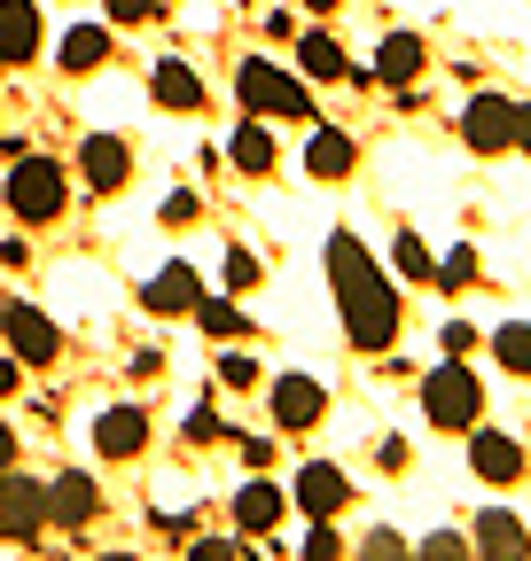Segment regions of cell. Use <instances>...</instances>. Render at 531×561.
<instances>
[{
	"mask_svg": "<svg viewBox=\"0 0 531 561\" xmlns=\"http://www.w3.org/2000/svg\"><path fill=\"white\" fill-rule=\"evenodd\" d=\"M516 157H531V102H516V140H508Z\"/></svg>",
	"mask_w": 531,
	"mask_h": 561,
	"instance_id": "obj_38",
	"label": "cell"
},
{
	"mask_svg": "<svg viewBox=\"0 0 531 561\" xmlns=\"http://www.w3.org/2000/svg\"><path fill=\"white\" fill-rule=\"evenodd\" d=\"M470 546H477V553H508V561H523V553H531L523 523H516V515H500V507H493V515H477V538H470Z\"/></svg>",
	"mask_w": 531,
	"mask_h": 561,
	"instance_id": "obj_21",
	"label": "cell"
},
{
	"mask_svg": "<svg viewBox=\"0 0 531 561\" xmlns=\"http://www.w3.org/2000/svg\"><path fill=\"white\" fill-rule=\"evenodd\" d=\"M195 320H204V335H242V312H235V305H219V297L195 305Z\"/></svg>",
	"mask_w": 531,
	"mask_h": 561,
	"instance_id": "obj_28",
	"label": "cell"
},
{
	"mask_svg": "<svg viewBox=\"0 0 531 561\" xmlns=\"http://www.w3.org/2000/svg\"><path fill=\"white\" fill-rule=\"evenodd\" d=\"M352 164H360L352 140H344L337 125H313V140H305V172H313V180H344Z\"/></svg>",
	"mask_w": 531,
	"mask_h": 561,
	"instance_id": "obj_17",
	"label": "cell"
},
{
	"mask_svg": "<svg viewBox=\"0 0 531 561\" xmlns=\"http://www.w3.org/2000/svg\"><path fill=\"white\" fill-rule=\"evenodd\" d=\"M102 515V491H94V476L87 468H63L55 483H47V523H63V530H87Z\"/></svg>",
	"mask_w": 531,
	"mask_h": 561,
	"instance_id": "obj_8",
	"label": "cell"
},
{
	"mask_svg": "<svg viewBox=\"0 0 531 561\" xmlns=\"http://www.w3.org/2000/svg\"><path fill=\"white\" fill-rule=\"evenodd\" d=\"M195 219H204V203H195L188 187H180V195H165V227H195Z\"/></svg>",
	"mask_w": 531,
	"mask_h": 561,
	"instance_id": "obj_32",
	"label": "cell"
},
{
	"mask_svg": "<svg viewBox=\"0 0 531 561\" xmlns=\"http://www.w3.org/2000/svg\"><path fill=\"white\" fill-rule=\"evenodd\" d=\"M235 102L242 117H313V94L297 70H274V62H242L235 70Z\"/></svg>",
	"mask_w": 531,
	"mask_h": 561,
	"instance_id": "obj_2",
	"label": "cell"
},
{
	"mask_svg": "<svg viewBox=\"0 0 531 561\" xmlns=\"http://www.w3.org/2000/svg\"><path fill=\"white\" fill-rule=\"evenodd\" d=\"M258 280H266V265H258L250 250H227V289H235V297H250Z\"/></svg>",
	"mask_w": 531,
	"mask_h": 561,
	"instance_id": "obj_27",
	"label": "cell"
},
{
	"mask_svg": "<svg viewBox=\"0 0 531 561\" xmlns=\"http://www.w3.org/2000/svg\"><path fill=\"white\" fill-rule=\"evenodd\" d=\"M375 79H383L391 94H407V87L422 79V39H415V32H391V39L375 47Z\"/></svg>",
	"mask_w": 531,
	"mask_h": 561,
	"instance_id": "obj_14",
	"label": "cell"
},
{
	"mask_svg": "<svg viewBox=\"0 0 531 561\" xmlns=\"http://www.w3.org/2000/svg\"><path fill=\"white\" fill-rule=\"evenodd\" d=\"M422 553H430V561H453V553H470V538H445V530H438V538H422Z\"/></svg>",
	"mask_w": 531,
	"mask_h": 561,
	"instance_id": "obj_36",
	"label": "cell"
},
{
	"mask_svg": "<svg viewBox=\"0 0 531 561\" xmlns=\"http://www.w3.org/2000/svg\"><path fill=\"white\" fill-rule=\"evenodd\" d=\"M39 530H47V483L0 468V538H9V546H32Z\"/></svg>",
	"mask_w": 531,
	"mask_h": 561,
	"instance_id": "obj_5",
	"label": "cell"
},
{
	"mask_svg": "<svg viewBox=\"0 0 531 561\" xmlns=\"http://www.w3.org/2000/svg\"><path fill=\"white\" fill-rule=\"evenodd\" d=\"M219 382H227V390H258V359H250V351H227V359H219Z\"/></svg>",
	"mask_w": 531,
	"mask_h": 561,
	"instance_id": "obj_29",
	"label": "cell"
},
{
	"mask_svg": "<svg viewBox=\"0 0 531 561\" xmlns=\"http://www.w3.org/2000/svg\"><path fill=\"white\" fill-rule=\"evenodd\" d=\"M212 437H219V413L195 405V413H188V445H212Z\"/></svg>",
	"mask_w": 531,
	"mask_h": 561,
	"instance_id": "obj_34",
	"label": "cell"
},
{
	"mask_svg": "<svg viewBox=\"0 0 531 561\" xmlns=\"http://www.w3.org/2000/svg\"><path fill=\"white\" fill-rule=\"evenodd\" d=\"M142 445H149V413H142V405H110V413L94 421V453H102V460H133Z\"/></svg>",
	"mask_w": 531,
	"mask_h": 561,
	"instance_id": "obj_10",
	"label": "cell"
},
{
	"mask_svg": "<svg viewBox=\"0 0 531 561\" xmlns=\"http://www.w3.org/2000/svg\"><path fill=\"white\" fill-rule=\"evenodd\" d=\"M477 405H485V382L461 367V359L430 367V382H422V413L438 421V430H477Z\"/></svg>",
	"mask_w": 531,
	"mask_h": 561,
	"instance_id": "obj_4",
	"label": "cell"
},
{
	"mask_svg": "<svg viewBox=\"0 0 531 561\" xmlns=\"http://www.w3.org/2000/svg\"><path fill=\"white\" fill-rule=\"evenodd\" d=\"M282 507H290V500H282L274 483H258V476L235 491V523H242L250 538H258V530H274V523H282Z\"/></svg>",
	"mask_w": 531,
	"mask_h": 561,
	"instance_id": "obj_18",
	"label": "cell"
},
{
	"mask_svg": "<svg viewBox=\"0 0 531 561\" xmlns=\"http://www.w3.org/2000/svg\"><path fill=\"white\" fill-rule=\"evenodd\" d=\"M493 351H500V367H508V375H531V320L500 328V335H493Z\"/></svg>",
	"mask_w": 531,
	"mask_h": 561,
	"instance_id": "obj_26",
	"label": "cell"
},
{
	"mask_svg": "<svg viewBox=\"0 0 531 561\" xmlns=\"http://www.w3.org/2000/svg\"><path fill=\"white\" fill-rule=\"evenodd\" d=\"M430 289H445V297L477 289V250H470V242H461V250H445V257H438V280H430Z\"/></svg>",
	"mask_w": 531,
	"mask_h": 561,
	"instance_id": "obj_24",
	"label": "cell"
},
{
	"mask_svg": "<svg viewBox=\"0 0 531 561\" xmlns=\"http://www.w3.org/2000/svg\"><path fill=\"white\" fill-rule=\"evenodd\" d=\"M227 164L250 172V180H266V172H274V133H266L258 117H242V133L227 140Z\"/></svg>",
	"mask_w": 531,
	"mask_h": 561,
	"instance_id": "obj_19",
	"label": "cell"
},
{
	"mask_svg": "<svg viewBox=\"0 0 531 561\" xmlns=\"http://www.w3.org/2000/svg\"><path fill=\"white\" fill-rule=\"evenodd\" d=\"M242 460H250V476H258V468H274V445H266V437H242Z\"/></svg>",
	"mask_w": 531,
	"mask_h": 561,
	"instance_id": "obj_37",
	"label": "cell"
},
{
	"mask_svg": "<svg viewBox=\"0 0 531 561\" xmlns=\"http://www.w3.org/2000/svg\"><path fill=\"white\" fill-rule=\"evenodd\" d=\"M39 55V9L32 0H0V62H32Z\"/></svg>",
	"mask_w": 531,
	"mask_h": 561,
	"instance_id": "obj_16",
	"label": "cell"
},
{
	"mask_svg": "<svg viewBox=\"0 0 531 561\" xmlns=\"http://www.w3.org/2000/svg\"><path fill=\"white\" fill-rule=\"evenodd\" d=\"M470 468H477L485 483H516V476H523V445L500 437V430H477V437H470Z\"/></svg>",
	"mask_w": 531,
	"mask_h": 561,
	"instance_id": "obj_15",
	"label": "cell"
},
{
	"mask_svg": "<svg viewBox=\"0 0 531 561\" xmlns=\"http://www.w3.org/2000/svg\"><path fill=\"white\" fill-rule=\"evenodd\" d=\"M320 413H328V390L313 375H282L274 382V421H282V430H313Z\"/></svg>",
	"mask_w": 531,
	"mask_h": 561,
	"instance_id": "obj_13",
	"label": "cell"
},
{
	"mask_svg": "<svg viewBox=\"0 0 531 561\" xmlns=\"http://www.w3.org/2000/svg\"><path fill=\"white\" fill-rule=\"evenodd\" d=\"M102 62H110V24L63 32V70H102Z\"/></svg>",
	"mask_w": 531,
	"mask_h": 561,
	"instance_id": "obj_22",
	"label": "cell"
},
{
	"mask_svg": "<svg viewBox=\"0 0 531 561\" xmlns=\"http://www.w3.org/2000/svg\"><path fill=\"white\" fill-rule=\"evenodd\" d=\"M328 273H337V305H344L352 351H391V335H398V289L383 280V265L368 257V242L360 234H328Z\"/></svg>",
	"mask_w": 531,
	"mask_h": 561,
	"instance_id": "obj_1",
	"label": "cell"
},
{
	"mask_svg": "<svg viewBox=\"0 0 531 561\" xmlns=\"http://www.w3.org/2000/svg\"><path fill=\"white\" fill-rule=\"evenodd\" d=\"M16 382H24V359H16V351H9V359H0V398H9Z\"/></svg>",
	"mask_w": 531,
	"mask_h": 561,
	"instance_id": "obj_39",
	"label": "cell"
},
{
	"mask_svg": "<svg viewBox=\"0 0 531 561\" xmlns=\"http://www.w3.org/2000/svg\"><path fill=\"white\" fill-rule=\"evenodd\" d=\"M79 172H87V187H94V195H117V187L133 180V149H125L117 133H94L87 149H79Z\"/></svg>",
	"mask_w": 531,
	"mask_h": 561,
	"instance_id": "obj_9",
	"label": "cell"
},
{
	"mask_svg": "<svg viewBox=\"0 0 531 561\" xmlns=\"http://www.w3.org/2000/svg\"><path fill=\"white\" fill-rule=\"evenodd\" d=\"M360 553H368V561H398V553H407V538H398V530H368Z\"/></svg>",
	"mask_w": 531,
	"mask_h": 561,
	"instance_id": "obj_31",
	"label": "cell"
},
{
	"mask_svg": "<svg viewBox=\"0 0 531 561\" xmlns=\"http://www.w3.org/2000/svg\"><path fill=\"white\" fill-rule=\"evenodd\" d=\"M438 343H445V359H470V351H477V328H461V320H453Z\"/></svg>",
	"mask_w": 531,
	"mask_h": 561,
	"instance_id": "obj_35",
	"label": "cell"
},
{
	"mask_svg": "<svg viewBox=\"0 0 531 561\" xmlns=\"http://www.w3.org/2000/svg\"><path fill=\"white\" fill-rule=\"evenodd\" d=\"M297 62H305V79H344V47L328 32H297Z\"/></svg>",
	"mask_w": 531,
	"mask_h": 561,
	"instance_id": "obj_23",
	"label": "cell"
},
{
	"mask_svg": "<svg viewBox=\"0 0 531 561\" xmlns=\"http://www.w3.org/2000/svg\"><path fill=\"white\" fill-rule=\"evenodd\" d=\"M142 305L157 312V320H180V312H195L204 305V280H195V265H165L149 289H142Z\"/></svg>",
	"mask_w": 531,
	"mask_h": 561,
	"instance_id": "obj_11",
	"label": "cell"
},
{
	"mask_svg": "<svg viewBox=\"0 0 531 561\" xmlns=\"http://www.w3.org/2000/svg\"><path fill=\"white\" fill-rule=\"evenodd\" d=\"M305 523H313V530H305V553H313V561H328V553H344V538L328 530V515H305Z\"/></svg>",
	"mask_w": 531,
	"mask_h": 561,
	"instance_id": "obj_30",
	"label": "cell"
},
{
	"mask_svg": "<svg viewBox=\"0 0 531 561\" xmlns=\"http://www.w3.org/2000/svg\"><path fill=\"white\" fill-rule=\"evenodd\" d=\"M391 265L407 273V280H438V257H430L422 234H398V242H391Z\"/></svg>",
	"mask_w": 531,
	"mask_h": 561,
	"instance_id": "obj_25",
	"label": "cell"
},
{
	"mask_svg": "<svg viewBox=\"0 0 531 561\" xmlns=\"http://www.w3.org/2000/svg\"><path fill=\"white\" fill-rule=\"evenodd\" d=\"M461 140H470L477 157H508V140H516V94H470V110H461Z\"/></svg>",
	"mask_w": 531,
	"mask_h": 561,
	"instance_id": "obj_6",
	"label": "cell"
},
{
	"mask_svg": "<svg viewBox=\"0 0 531 561\" xmlns=\"http://www.w3.org/2000/svg\"><path fill=\"white\" fill-rule=\"evenodd\" d=\"M0 335H9V351H16L24 367H47L55 351H63V335H55V320L39 305H0Z\"/></svg>",
	"mask_w": 531,
	"mask_h": 561,
	"instance_id": "obj_7",
	"label": "cell"
},
{
	"mask_svg": "<svg viewBox=\"0 0 531 561\" xmlns=\"http://www.w3.org/2000/svg\"><path fill=\"white\" fill-rule=\"evenodd\" d=\"M0 468H16V430L0 421Z\"/></svg>",
	"mask_w": 531,
	"mask_h": 561,
	"instance_id": "obj_40",
	"label": "cell"
},
{
	"mask_svg": "<svg viewBox=\"0 0 531 561\" xmlns=\"http://www.w3.org/2000/svg\"><path fill=\"white\" fill-rule=\"evenodd\" d=\"M110 9V24H142V16H157V0H102Z\"/></svg>",
	"mask_w": 531,
	"mask_h": 561,
	"instance_id": "obj_33",
	"label": "cell"
},
{
	"mask_svg": "<svg viewBox=\"0 0 531 561\" xmlns=\"http://www.w3.org/2000/svg\"><path fill=\"white\" fill-rule=\"evenodd\" d=\"M149 94H157V110H195V102H204V79H195L188 62H157Z\"/></svg>",
	"mask_w": 531,
	"mask_h": 561,
	"instance_id": "obj_20",
	"label": "cell"
},
{
	"mask_svg": "<svg viewBox=\"0 0 531 561\" xmlns=\"http://www.w3.org/2000/svg\"><path fill=\"white\" fill-rule=\"evenodd\" d=\"M63 195H71V187H63V164L16 149V164H9V210H16V219H24V227L63 219Z\"/></svg>",
	"mask_w": 531,
	"mask_h": 561,
	"instance_id": "obj_3",
	"label": "cell"
},
{
	"mask_svg": "<svg viewBox=\"0 0 531 561\" xmlns=\"http://www.w3.org/2000/svg\"><path fill=\"white\" fill-rule=\"evenodd\" d=\"M297 507H305V515H344V507H352V483H344V468H328V460L297 468Z\"/></svg>",
	"mask_w": 531,
	"mask_h": 561,
	"instance_id": "obj_12",
	"label": "cell"
}]
</instances>
